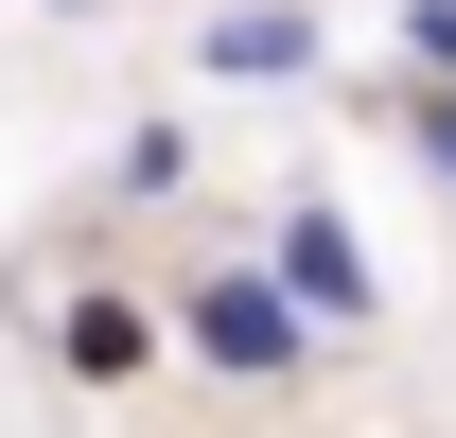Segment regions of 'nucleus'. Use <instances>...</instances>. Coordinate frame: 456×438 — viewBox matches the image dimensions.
Segmentation results:
<instances>
[{
	"label": "nucleus",
	"instance_id": "6",
	"mask_svg": "<svg viewBox=\"0 0 456 438\" xmlns=\"http://www.w3.org/2000/svg\"><path fill=\"white\" fill-rule=\"evenodd\" d=\"M403 158H421V175L456 193V88H421V106H403Z\"/></svg>",
	"mask_w": 456,
	"mask_h": 438
},
{
	"label": "nucleus",
	"instance_id": "3",
	"mask_svg": "<svg viewBox=\"0 0 456 438\" xmlns=\"http://www.w3.org/2000/svg\"><path fill=\"white\" fill-rule=\"evenodd\" d=\"M193 70L211 88H298L316 70V0H211L193 18Z\"/></svg>",
	"mask_w": 456,
	"mask_h": 438
},
{
	"label": "nucleus",
	"instance_id": "8",
	"mask_svg": "<svg viewBox=\"0 0 456 438\" xmlns=\"http://www.w3.org/2000/svg\"><path fill=\"white\" fill-rule=\"evenodd\" d=\"M53 18H123V0H53Z\"/></svg>",
	"mask_w": 456,
	"mask_h": 438
},
{
	"label": "nucleus",
	"instance_id": "2",
	"mask_svg": "<svg viewBox=\"0 0 456 438\" xmlns=\"http://www.w3.org/2000/svg\"><path fill=\"white\" fill-rule=\"evenodd\" d=\"M264 280H281L316 333H369V316H387V280H369V228H351L334 193H281V211H264Z\"/></svg>",
	"mask_w": 456,
	"mask_h": 438
},
{
	"label": "nucleus",
	"instance_id": "7",
	"mask_svg": "<svg viewBox=\"0 0 456 438\" xmlns=\"http://www.w3.org/2000/svg\"><path fill=\"white\" fill-rule=\"evenodd\" d=\"M403 53H421V88H456V0H403Z\"/></svg>",
	"mask_w": 456,
	"mask_h": 438
},
{
	"label": "nucleus",
	"instance_id": "1",
	"mask_svg": "<svg viewBox=\"0 0 456 438\" xmlns=\"http://www.w3.org/2000/svg\"><path fill=\"white\" fill-rule=\"evenodd\" d=\"M175 333H193V369H211V385H316V351H334V333L264 280V246L175 264Z\"/></svg>",
	"mask_w": 456,
	"mask_h": 438
},
{
	"label": "nucleus",
	"instance_id": "5",
	"mask_svg": "<svg viewBox=\"0 0 456 438\" xmlns=\"http://www.w3.org/2000/svg\"><path fill=\"white\" fill-rule=\"evenodd\" d=\"M70 369L123 385V369H141V316H123V298H70Z\"/></svg>",
	"mask_w": 456,
	"mask_h": 438
},
{
	"label": "nucleus",
	"instance_id": "4",
	"mask_svg": "<svg viewBox=\"0 0 456 438\" xmlns=\"http://www.w3.org/2000/svg\"><path fill=\"white\" fill-rule=\"evenodd\" d=\"M106 193H123V211H175V193H193V123H175V106H141V123L106 141Z\"/></svg>",
	"mask_w": 456,
	"mask_h": 438
}]
</instances>
